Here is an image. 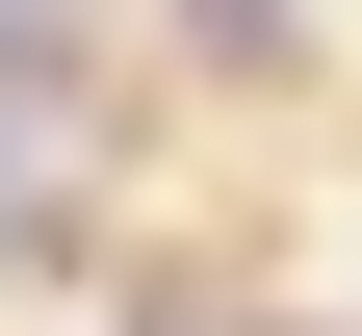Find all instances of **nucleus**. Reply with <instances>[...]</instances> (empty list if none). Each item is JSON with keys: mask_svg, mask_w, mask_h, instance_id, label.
<instances>
[{"mask_svg": "<svg viewBox=\"0 0 362 336\" xmlns=\"http://www.w3.org/2000/svg\"><path fill=\"white\" fill-rule=\"evenodd\" d=\"M0 52H26V78H52V52H78V0H0Z\"/></svg>", "mask_w": 362, "mask_h": 336, "instance_id": "1", "label": "nucleus"}]
</instances>
